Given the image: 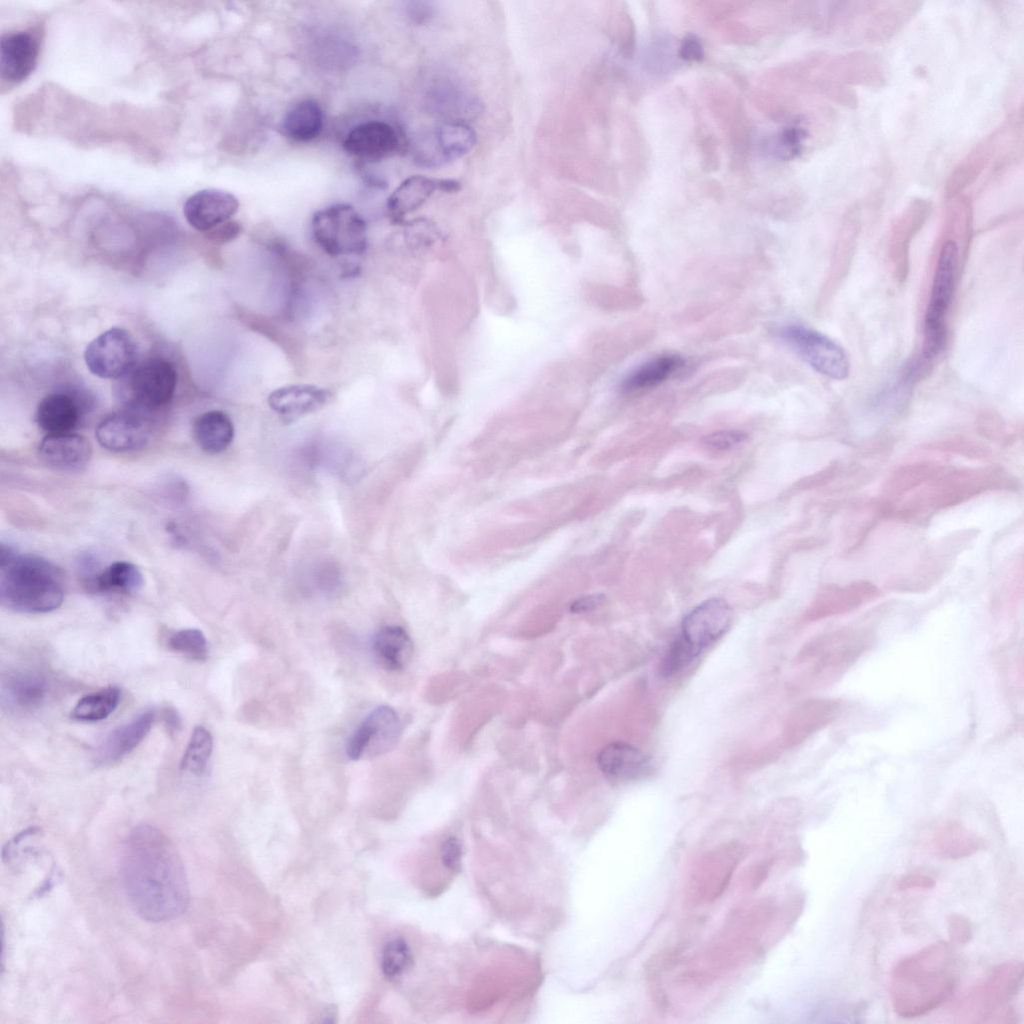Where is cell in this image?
<instances>
[{
	"mask_svg": "<svg viewBox=\"0 0 1024 1024\" xmlns=\"http://www.w3.org/2000/svg\"><path fill=\"white\" fill-rule=\"evenodd\" d=\"M238 208L239 202L233 194L218 189H203L186 200L183 213L190 226L208 232L230 220Z\"/></svg>",
	"mask_w": 1024,
	"mask_h": 1024,
	"instance_id": "5bb4252c",
	"label": "cell"
},
{
	"mask_svg": "<svg viewBox=\"0 0 1024 1024\" xmlns=\"http://www.w3.org/2000/svg\"><path fill=\"white\" fill-rule=\"evenodd\" d=\"M193 437L197 445L209 454L224 451L234 438V425L228 414L210 410L200 414L193 423Z\"/></svg>",
	"mask_w": 1024,
	"mask_h": 1024,
	"instance_id": "d4e9b609",
	"label": "cell"
},
{
	"mask_svg": "<svg viewBox=\"0 0 1024 1024\" xmlns=\"http://www.w3.org/2000/svg\"><path fill=\"white\" fill-rule=\"evenodd\" d=\"M312 237L329 256L358 257L367 249V226L362 216L348 204H335L314 213Z\"/></svg>",
	"mask_w": 1024,
	"mask_h": 1024,
	"instance_id": "8992f818",
	"label": "cell"
},
{
	"mask_svg": "<svg viewBox=\"0 0 1024 1024\" xmlns=\"http://www.w3.org/2000/svg\"><path fill=\"white\" fill-rule=\"evenodd\" d=\"M120 875L130 905L146 921L173 920L189 905L183 861L156 827L140 824L129 832L122 846Z\"/></svg>",
	"mask_w": 1024,
	"mask_h": 1024,
	"instance_id": "6da1fadb",
	"label": "cell"
},
{
	"mask_svg": "<svg viewBox=\"0 0 1024 1024\" xmlns=\"http://www.w3.org/2000/svg\"><path fill=\"white\" fill-rule=\"evenodd\" d=\"M241 231L242 227L238 222L228 220L206 233L207 238L212 242L224 244L235 239Z\"/></svg>",
	"mask_w": 1024,
	"mask_h": 1024,
	"instance_id": "ab89813d",
	"label": "cell"
},
{
	"mask_svg": "<svg viewBox=\"0 0 1024 1024\" xmlns=\"http://www.w3.org/2000/svg\"><path fill=\"white\" fill-rule=\"evenodd\" d=\"M150 433L146 416L129 409L106 416L96 428L99 444L113 452L134 451L144 447Z\"/></svg>",
	"mask_w": 1024,
	"mask_h": 1024,
	"instance_id": "8fae6325",
	"label": "cell"
},
{
	"mask_svg": "<svg viewBox=\"0 0 1024 1024\" xmlns=\"http://www.w3.org/2000/svg\"><path fill=\"white\" fill-rule=\"evenodd\" d=\"M779 334L819 373L837 380L847 377L849 362L846 353L830 338L798 324L783 326Z\"/></svg>",
	"mask_w": 1024,
	"mask_h": 1024,
	"instance_id": "ba28073f",
	"label": "cell"
},
{
	"mask_svg": "<svg viewBox=\"0 0 1024 1024\" xmlns=\"http://www.w3.org/2000/svg\"><path fill=\"white\" fill-rule=\"evenodd\" d=\"M283 133L297 142H308L323 128V111L314 99H304L293 105L282 121Z\"/></svg>",
	"mask_w": 1024,
	"mask_h": 1024,
	"instance_id": "4316f807",
	"label": "cell"
},
{
	"mask_svg": "<svg viewBox=\"0 0 1024 1024\" xmlns=\"http://www.w3.org/2000/svg\"><path fill=\"white\" fill-rule=\"evenodd\" d=\"M400 146L396 129L388 122L370 120L353 127L343 141V148L350 155L369 161L381 160L393 155Z\"/></svg>",
	"mask_w": 1024,
	"mask_h": 1024,
	"instance_id": "4fadbf2b",
	"label": "cell"
},
{
	"mask_svg": "<svg viewBox=\"0 0 1024 1024\" xmlns=\"http://www.w3.org/2000/svg\"><path fill=\"white\" fill-rule=\"evenodd\" d=\"M412 960L409 946L403 939L390 940L382 954L381 967L384 976L389 980H397L411 967Z\"/></svg>",
	"mask_w": 1024,
	"mask_h": 1024,
	"instance_id": "836d02e7",
	"label": "cell"
},
{
	"mask_svg": "<svg viewBox=\"0 0 1024 1024\" xmlns=\"http://www.w3.org/2000/svg\"><path fill=\"white\" fill-rule=\"evenodd\" d=\"M168 647L188 659L205 661L208 657V644L203 632L195 628L181 629L170 635Z\"/></svg>",
	"mask_w": 1024,
	"mask_h": 1024,
	"instance_id": "d6a6232c",
	"label": "cell"
},
{
	"mask_svg": "<svg viewBox=\"0 0 1024 1024\" xmlns=\"http://www.w3.org/2000/svg\"><path fill=\"white\" fill-rule=\"evenodd\" d=\"M120 381L117 397L129 410L144 414L171 401L177 385V370L169 360L154 357L134 366Z\"/></svg>",
	"mask_w": 1024,
	"mask_h": 1024,
	"instance_id": "5b68a950",
	"label": "cell"
},
{
	"mask_svg": "<svg viewBox=\"0 0 1024 1024\" xmlns=\"http://www.w3.org/2000/svg\"><path fill=\"white\" fill-rule=\"evenodd\" d=\"M747 439V434L738 430H724L713 432L703 438L706 446L717 449H731Z\"/></svg>",
	"mask_w": 1024,
	"mask_h": 1024,
	"instance_id": "8d00e7d4",
	"label": "cell"
},
{
	"mask_svg": "<svg viewBox=\"0 0 1024 1024\" xmlns=\"http://www.w3.org/2000/svg\"><path fill=\"white\" fill-rule=\"evenodd\" d=\"M163 721L170 733H177L181 728V718L174 708H165Z\"/></svg>",
	"mask_w": 1024,
	"mask_h": 1024,
	"instance_id": "b9f144b4",
	"label": "cell"
},
{
	"mask_svg": "<svg viewBox=\"0 0 1024 1024\" xmlns=\"http://www.w3.org/2000/svg\"><path fill=\"white\" fill-rule=\"evenodd\" d=\"M680 56L688 61H700L703 57L700 41L694 36L685 38L680 47Z\"/></svg>",
	"mask_w": 1024,
	"mask_h": 1024,
	"instance_id": "60d3db41",
	"label": "cell"
},
{
	"mask_svg": "<svg viewBox=\"0 0 1024 1024\" xmlns=\"http://www.w3.org/2000/svg\"><path fill=\"white\" fill-rule=\"evenodd\" d=\"M959 981L957 957L947 942L924 946L899 960L890 976V1000L903 1018L923 1016L941 1006Z\"/></svg>",
	"mask_w": 1024,
	"mask_h": 1024,
	"instance_id": "7a4b0ae2",
	"label": "cell"
},
{
	"mask_svg": "<svg viewBox=\"0 0 1024 1024\" xmlns=\"http://www.w3.org/2000/svg\"><path fill=\"white\" fill-rule=\"evenodd\" d=\"M947 932L951 943L964 946L973 938V925L966 916L953 913L947 918Z\"/></svg>",
	"mask_w": 1024,
	"mask_h": 1024,
	"instance_id": "d590c367",
	"label": "cell"
},
{
	"mask_svg": "<svg viewBox=\"0 0 1024 1024\" xmlns=\"http://www.w3.org/2000/svg\"><path fill=\"white\" fill-rule=\"evenodd\" d=\"M1023 982V962L1005 961L967 993L957 1010L962 1017L974 1022H1016L1017 1012L1012 1001L1020 994Z\"/></svg>",
	"mask_w": 1024,
	"mask_h": 1024,
	"instance_id": "277c9868",
	"label": "cell"
},
{
	"mask_svg": "<svg viewBox=\"0 0 1024 1024\" xmlns=\"http://www.w3.org/2000/svg\"><path fill=\"white\" fill-rule=\"evenodd\" d=\"M120 698L121 690L118 687L103 688L79 699L71 711V717L86 722L103 720L116 709Z\"/></svg>",
	"mask_w": 1024,
	"mask_h": 1024,
	"instance_id": "4dcf8cb0",
	"label": "cell"
},
{
	"mask_svg": "<svg viewBox=\"0 0 1024 1024\" xmlns=\"http://www.w3.org/2000/svg\"><path fill=\"white\" fill-rule=\"evenodd\" d=\"M597 760L601 772L609 780L616 782L638 779L650 768L647 756L640 749L623 742L605 746Z\"/></svg>",
	"mask_w": 1024,
	"mask_h": 1024,
	"instance_id": "7402d4cb",
	"label": "cell"
},
{
	"mask_svg": "<svg viewBox=\"0 0 1024 1024\" xmlns=\"http://www.w3.org/2000/svg\"><path fill=\"white\" fill-rule=\"evenodd\" d=\"M84 359L92 374L105 379H120L135 366L137 345L129 331L113 327L88 344Z\"/></svg>",
	"mask_w": 1024,
	"mask_h": 1024,
	"instance_id": "9c48e42d",
	"label": "cell"
},
{
	"mask_svg": "<svg viewBox=\"0 0 1024 1024\" xmlns=\"http://www.w3.org/2000/svg\"><path fill=\"white\" fill-rule=\"evenodd\" d=\"M42 462L59 470H78L91 458L92 447L83 436L73 433L47 435L38 447Z\"/></svg>",
	"mask_w": 1024,
	"mask_h": 1024,
	"instance_id": "ffe728a7",
	"label": "cell"
},
{
	"mask_svg": "<svg viewBox=\"0 0 1024 1024\" xmlns=\"http://www.w3.org/2000/svg\"><path fill=\"white\" fill-rule=\"evenodd\" d=\"M61 580L60 570L50 561L1 545L0 600L6 608L23 613L57 609L64 596Z\"/></svg>",
	"mask_w": 1024,
	"mask_h": 1024,
	"instance_id": "3957f363",
	"label": "cell"
},
{
	"mask_svg": "<svg viewBox=\"0 0 1024 1024\" xmlns=\"http://www.w3.org/2000/svg\"><path fill=\"white\" fill-rule=\"evenodd\" d=\"M462 849L456 837H448L441 847V859L448 869L458 871L461 865Z\"/></svg>",
	"mask_w": 1024,
	"mask_h": 1024,
	"instance_id": "f35d334b",
	"label": "cell"
},
{
	"mask_svg": "<svg viewBox=\"0 0 1024 1024\" xmlns=\"http://www.w3.org/2000/svg\"><path fill=\"white\" fill-rule=\"evenodd\" d=\"M878 594L877 588L867 582L836 586L827 594L822 613L837 616L851 612L874 600Z\"/></svg>",
	"mask_w": 1024,
	"mask_h": 1024,
	"instance_id": "f546056e",
	"label": "cell"
},
{
	"mask_svg": "<svg viewBox=\"0 0 1024 1024\" xmlns=\"http://www.w3.org/2000/svg\"><path fill=\"white\" fill-rule=\"evenodd\" d=\"M732 620L730 605L712 598L695 607L683 620L682 637L701 651L722 636Z\"/></svg>",
	"mask_w": 1024,
	"mask_h": 1024,
	"instance_id": "7c38bea8",
	"label": "cell"
},
{
	"mask_svg": "<svg viewBox=\"0 0 1024 1024\" xmlns=\"http://www.w3.org/2000/svg\"><path fill=\"white\" fill-rule=\"evenodd\" d=\"M401 731L397 712L390 706H379L367 715L348 739L346 754L351 760L383 754L397 744Z\"/></svg>",
	"mask_w": 1024,
	"mask_h": 1024,
	"instance_id": "30bf717a",
	"label": "cell"
},
{
	"mask_svg": "<svg viewBox=\"0 0 1024 1024\" xmlns=\"http://www.w3.org/2000/svg\"><path fill=\"white\" fill-rule=\"evenodd\" d=\"M600 602H601V599L598 596L589 597V598L580 600L579 602L575 603V605L573 607V610L574 611L588 610V609H591V608L595 607Z\"/></svg>",
	"mask_w": 1024,
	"mask_h": 1024,
	"instance_id": "7bdbcfd3",
	"label": "cell"
},
{
	"mask_svg": "<svg viewBox=\"0 0 1024 1024\" xmlns=\"http://www.w3.org/2000/svg\"><path fill=\"white\" fill-rule=\"evenodd\" d=\"M459 188L460 184L451 179L411 176L404 180L388 198V214L395 223H401L408 214L421 207L435 191L455 192Z\"/></svg>",
	"mask_w": 1024,
	"mask_h": 1024,
	"instance_id": "e0dca14e",
	"label": "cell"
},
{
	"mask_svg": "<svg viewBox=\"0 0 1024 1024\" xmlns=\"http://www.w3.org/2000/svg\"><path fill=\"white\" fill-rule=\"evenodd\" d=\"M38 53V41L31 33L27 31L3 33L0 40L2 79L13 83L26 79L35 68Z\"/></svg>",
	"mask_w": 1024,
	"mask_h": 1024,
	"instance_id": "ac0fdd59",
	"label": "cell"
},
{
	"mask_svg": "<svg viewBox=\"0 0 1024 1024\" xmlns=\"http://www.w3.org/2000/svg\"><path fill=\"white\" fill-rule=\"evenodd\" d=\"M88 587L97 592L139 591L144 584V577L137 566L127 561H116L99 571L88 583Z\"/></svg>",
	"mask_w": 1024,
	"mask_h": 1024,
	"instance_id": "83f0119b",
	"label": "cell"
},
{
	"mask_svg": "<svg viewBox=\"0 0 1024 1024\" xmlns=\"http://www.w3.org/2000/svg\"><path fill=\"white\" fill-rule=\"evenodd\" d=\"M330 390L312 384H290L273 390L267 398L269 407L286 420H294L317 412L332 400Z\"/></svg>",
	"mask_w": 1024,
	"mask_h": 1024,
	"instance_id": "2e32d148",
	"label": "cell"
},
{
	"mask_svg": "<svg viewBox=\"0 0 1024 1024\" xmlns=\"http://www.w3.org/2000/svg\"><path fill=\"white\" fill-rule=\"evenodd\" d=\"M372 651L380 666L389 671H398L410 661L413 643L404 628L387 625L380 628L374 635Z\"/></svg>",
	"mask_w": 1024,
	"mask_h": 1024,
	"instance_id": "603a6c76",
	"label": "cell"
},
{
	"mask_svg": "<svg viewBox=\"0 0 1024 1024\" xmlns=\"http://www.w3.org/2000/svg\"><path fill=\"white\" fill-rule=\"evenodd\" d=\"M89 401L72 391H56L44 397L36 410V422L48 433H70L89 409Z\"/></svg>",
	"mask_w": 1024,
	"mask_h": 1024,
	"instance_id": "9a60e30c",
	"label": "cell"
},
{
	"mask_svg": "<svg viewBox=\"0 0 1024 1024\" xmlns=\"http://www.w3.org/2000/svg\"><path fill=\"white\" fill-rule=\"evenodd\" d=\"M683 365L684 360L676 354L656 356L630 371L623 378L620 388L624 393H635L657 387Z\"/></svg>",
	"mask_w": 1024,
	"mask_h": 1024,
	"instance_id": "cb8c5ba5",
	"label": "cell"
},
{
	"mask_svg": "<svg viewBox=\"0 0 1024 1024\" xmlns=\"http://www.w3.org/2000/svg\"><path fill=\"white\" fill-rule=\"evenodd\" d=\"M936 879L928 871L922 869L912 870L902 875L897 882V889L900 891L914 889H931L935 886Z\"/></svg>",
	"mask_w": 1024,
	"mask_h": 1024,
	"instance_id": "74e56055",
	"label": "cell"
},
{
	"mask_svg": "<svg viewBox=\"0 0 1024 1024\" xmlns=\"http://www.w3.org/2000/svg\"><path fill=\"white\" fill-rule=\"evenodd\" d=\"M928 846L938 859L946 861L971 857L987 846L986 840L975 831L955 822L936 827L929 836Z\"/></svg>",
	"mask_w": 1024,
	"mask_h": 1024,
	"instance_id": "d6986e66",
	"label": "cell"
},
{
	"mask_svg": "<svg viewBox=\"0 0 1024 1024\" xmlns=\"http://www.w3.org/2000/svg\"><path fill=\"white\" fill-rule=\"evenodd\" d=\"M154 718V711L146 710L112 730L96 751L97 764L109 765L129 754L148 734Z\"/></svg>",
	"mask_w": 1024,
	"mask_h": 1024,
	"instance_id": "44dd1931",
	"label": "cell"
},
{
	"mask_svg": "<svg viewBox=\"0 0 1024 1024\" xmlns=\"http://www.w3.org/2000/svg\"><path fill=\"white\" fill-rule=\"evenodd\" d=\"M213 749V739L204 726H196L181 759V769L195 775L206 770Z\"/></svg>",
	"mask_w": 1024,
	"mask_h": 1024,
	"instance_id": "1f68e13d",
	"label": "cell"
},
{
	"mask_svg": "<svg viewBox=\"0 0 1024 1024\" xmlns=\"http://www.w3.org/2000/svg\"><path fill=\"white\" fill-rule=\"evenodd\" d=\"M957 264V245L952 240L946 241L937 261L924 319L923 355L927 359L938 355L945 343V317L955 288Z\"/></svg>",
	"mask_w": 1024,
	"mask_h": 1024,
	"instance_id": "52a82bcc",
	"label": "cell"
},
{
	"mask_svg": "<svg viewBox=\"0 0 1024 1024\" xmlns=\"http://www.w3.org/2000/svg\"><path fill=\"white\" fill-rule=\"evenodd\" d=\"M475 144V132L461 122L444 123L433 136V147L440 161L458 159L469 153Z\"/></svg>",
	"mask_w": 1024,
	"mask_h": 1024,
	"instance_id": "f1b7e54d",
	"label": "cell"
},
{
	"mask_svg": "<svg viewBox=\"0 0 1024 1024\" xmlns=\"http://www.w3.org/2000/svg\"><path fill=\"white\" fill-rule=\"evenodd\" d=\"M3 695L17 708L31 709L40 706L48 693L46 678L35 671H14L3 680Z\"/></svg>",
	"mask_w": 1024,
	"mask_h": 1024,
	"instance_id": "484cf974",
	"label": "cell"
},
{
	"mask_svg": "<svg viewBox=\"0 0 1024 1024\" xmlns=\"http://www.w3.org/2000/svg\"><path fill=\"white\" fill-rule=\"evenodd\" d=\"M699 650L693 647L682 636L676 639L666 652L661 665L660 673L664 677H670L687 666L698 654Z\"/></svg>",
	"mask_w": 1024,
	"mask_h": 1024,
	"instance_id": "e575fe53",
	"label": "cell"
}]
</instances>
